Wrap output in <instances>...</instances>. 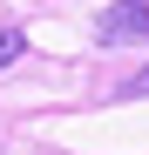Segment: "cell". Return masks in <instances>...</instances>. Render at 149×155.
<instances>
[{
	"mask_svg": "<svg viewBox=\"0 0 149 155\" xmlns=\"http://www.w3.org/2000/svg\"><path fill=\"white\" fill-rule=\"evenodd\" d=\"M136 94H149V68L136 74V81H122V101H136Z\"/></svg>",
	"mask_w": 149,
	"mask_h": 155,
	"instance_id": "obj_3",
	"label": "cell"
},
{
	"mask_svg": "<svg viewBox=\"0 0 149 155\" xmlns=\"http://www.w3.org/2000/svg\"><path fill=\"white\" fill-rule=\"evenodd\" d=\"M142 34H149V0H115V7L95 20V41H102V47H129Z\"/></svg>",
	"mask_w": 149,
	"mask_h": 155,
	"instance_id": "obj_1",
	"label": "cell"
},
{
	"mask_svg": "<svg viewBox=\"0 0 149 155\" xmlns=\"http://www.w3.org/2000/svg\"><path fill=\"white\" fill-rule=\"evenodd\" d=\"M20 47H27V41H20L14 27H0V68H14V61H20Z\"/></svg>",
	"mask_w": 149,
	"mask_h": 155,
	"instance_id": "obj_2",
	"label": "cell"
}]
</instances>
